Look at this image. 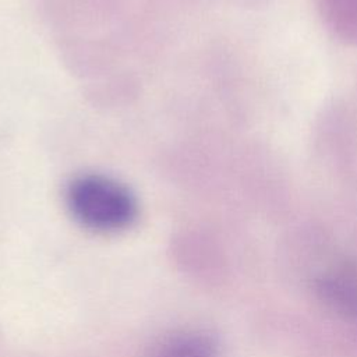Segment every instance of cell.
I'll list each match as a JSON object with an SVG mask.
<instances>
[{"label": "cell", "instance_id": "6da1fadb", "mask_svg": "<svg viewBox=\"0 0 357 357\" xmlns=\"http://www.w3.org/2000/svg\"><path fill=\"white\" fill-rule=\"evenodd\" d=\"M67 205L81 225L98 231L124 229L137 213L130 191L100 174H85L73 180L67 190Z\"/></svg>", "mask_w": 357, "mask_h": 357}, {"label": "cell", "instance_id": "7a4b0ae2", "mask_svg": "<svg viewBox=\"0 0 357 357\" xmlns=\"http://www.w3.org/2000/svg\"><path fill=\"white\" fill-rule=\"evenodd\" d=\"M215 340L205 333L184 332L163 340L151 357H216Z\"/></svg>", "mask_w": 357, "mask_h": 357}, {"label": "cell", "instance_id": "3957f363", "mask_svg": "<svg viewBox=\"0 0 357 357\" xmlns=\"http://www.w3.org/2000/svg\"><path fill=\"white\" fill-rule=\"evenodd\" d=\"M319 8L336 35L357 43V0H319Z\"/></svg>", "mask_w": 357, "mask_h": 357}, {"label": "cell", "instance_id": "277c9868", "mask_svg": "<svg viewBox=\"0 0 357 357\" xmlns=\"http://www.w3.org/2000/svg\"><path fill=\"white\" fill-rule=\"evenodd\" d=\"M322 294L342 312L357 319V282L351 278H331L322 283Z\"/></svg>", "mask_w": 357, "mask_h": 357}]
</instances>
